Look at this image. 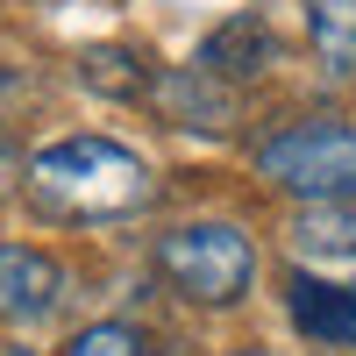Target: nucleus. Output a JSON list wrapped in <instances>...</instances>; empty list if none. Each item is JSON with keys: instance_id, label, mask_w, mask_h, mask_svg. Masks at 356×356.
Instances as JSON below:
<instances>
[{"instance_id": "obj_10", "label": "nucleus", "mask_w": 356, "mask_h": 356, "mask_svg": "<svg viewBox=\"0 0 356 356\" xmlns=\"http://www.w3.org/2000/svg\"><path fill=\"white\" fill-rule=\"evenodd\" d=\"M65 356H143V335L129 321H100V328H79Z\"/></svg>"}, {"instance_id": "obj_8", "label": "nucleus", "mask_w": 356, "mask_h": 356, "mask_svg": "<svg viewBox=\"0 0 356 356\" xmlns=\"http://www.w3.org/2000/svg\"><path fill=\"white\" fill-rule=\"evenodd\" d=\"M200 65H207V72H221V79H250V72H264V65H271V29H264L257 15L228 22L221 36L200 50Z\"/></svg>"}, {"instance_id": "obj_4", "label": "nucleus", "mask_w": 356, "mask_h": 356, "mask_svg": "<svg viewBox=\"0 0 356 356\" xmlns=\"http://www.w3.org/2000/svg\"><path fill=\"white\" fill-rule=\"evenodd\" d=\"M57 300H65V271L29 250V243H0V321H50Z\"/></svg>"}, {"instance_id": "obj_12", "label": "nucleus", "mask_w": 356, "mask_h": 356, "mask_svg": "<svg viewBox=\"0 0 356 356\" xmlns=\"http://www.w3.org/2000/svg\"><path fill=\"white\" fill-rule=\"evenodd\" d=\"M29 93V86H22V72H8V65H0V107H8V100H22Z\"/></svg>"}, {"instance_id": "obj_9", "label": "nucleus", "mask_w": 356, "mask_h": 356, "mask_svg": "<svg viewBox=\"0 0 356 356\" xmlns=\"http://www.w3.org/2000/svg\"><path fill=\"white\" fill-rule=\"evenodd\" d=\"M79 79L93 86V93H114V100H136V93H150V86H157V72L143 65L136 50H122V43L86 50V57H79Z\"/></svg>"}, {"instance_id": "obj_14", "label": "nucleus", "mask_w": 356, "mask_h": 356, "mask_svg": "<svg viewBox=\"0 0 356 356\" xmlns=\"http://www.w3.org/2000/svg\"><path fill=\"white\" fill-rule=\"evenodd\" d=\"M235 356H264V349H235Z\"/></svg>"}, {"instance_id": "obj_5", "label": "nucleus", "mask_w": 356, "mask_h": 356, "mask_svg": "<svg viewBox=\"0 0 356 356\" xmlns=\"http://www.w3.org/2000/svg\"><path fill=\"white\" fill-rule=\"evenodd\" d=\"M285 307H292V321H300V335H314V342H356V278L292 271L285 278Z\"/></svg>"}, {"instance_id": "obj_11", "label": "nucleus", "mask_w": 356, "mask_h": 356, "mask_svg": "<svg viewBox=\"0 0 356 356\" xmlns=\"http://www.w3.org/2000/svg\"><path fill=\"white\" fill-rule=\"evenodd\" d=\"M15 171H22V157H15V143H8V136H0V193H8V186H15Z\"/></svg>"}, {"instance_id": "obj_2", "label": "nucleus", "mask_w": 356, "mask_h": 356, "mask_svg": "<svg viewBox=\"0 0 356 356\" xmlns=\"http://www.w3.org/2000/svg\"><path fill=\"white\" fill-rule=\"evenodd\" d=\"M157 278L178 292V300H193V307H235L250 292L257 278V250H250V235L235 228V221H186V228H171L157 235Z\"/></svg>"}, {"instance_id": "obj_3", "label": "nucleus", "mask_w": 356, "mask_h": 356, "mask_svg": "<svg viewBox=\"0 0 356 356\" xmlns=\"http://www.w3.org/2000/svg\"><path fill=\"white\" fill-rule=\"evenodd\" d=\"M257 171L307 207H342V200H356V129L321 122V114L292 122V129L257 143Z\"/></svg>"}, {"instance_id": "obj_7", "label": "nucleus", "mask_w": 356, "mask_h": 356, "mask_svg": "<svg viewBox=\"0 0 356 356\" xmlns=\"http://www.w3.org/2000/svg\"><path fill=\"white\" fill-rule=\"evenodd\" d=\"M307 36L328 79H356V0H307Z\"/></svg>"}, {"instance_id": "obj_1", "label": "nucleus", "mask_w": 356, "mask_h": 356, "mask_svg": "<svg viewBox=\"0 0 356 356\" xmlns=\"http://www.w3.org/2000/svg\"><path fill=\"white\" fill-rule=\"evenodd\" d=\"M29 200L50 221H122L136 207H150V164L114 136H65L22 164Z\"/></svg>"}, {"instance_id": "obj_6", "label": "nucleus", "mask_w": 356, "mask_h": 356, "mask_svg": "<svg viewBox=\"0 0 356 356\" xmlns=\"http://www.w3.org/2000/svg\"><path fill=\"white\" fill-rule=\"evenodd\" d=\"M157 100H164V114L178 129H228L235 122V93L221 86V72H207V65L157 79Z\"/></svg>"}, {"instance_id": "obj_13", "label": "nucleus", "mask_w": 356, "mask_h": 356, "mask_svg": "<svg viewBox=\"0 0 356 356\" xmlns=\"http://www.w3.org/2000/svg\"><path fill=\"white\" fill-rule=\"evenodd\" d=\"M0 356H36V349H0Z\"/></svg>"}]
</instances>
